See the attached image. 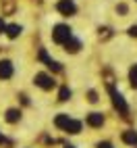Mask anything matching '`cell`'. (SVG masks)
I'll use <instances>...</instances> for the list:
<instances>
[{
  "label": "cell",
  "mask_w": 137,
  "mask_h": 148,
  "mask_svg": "<svg viewBox=\"0 0 137 148\" xmlns=\"http://www.w3.org/2000/svg\"><path fill=\"white\" fill-rule=\"evenodd\" d=\"M108 92H110V98H112V106H114V108H116V111H119L123 117H127V115H129V106H127L123 94H121V92H116L112 86L108 88Z\"/></svg>",
  "instance_id": "obj_1"
},
{
  "label": "cell",
  "mask_w": 137,
  "mask_h": 148,
  "mask_svg": "<svg viewBox=\"0 0 137 148\" xmlns=\"http://www.w3.org/2000/svg\"><path fill=\"white\" fill-rule=\"evenodd\" d=\"M52 40L56 42V44H66L68 40H71V27L68 25H56L54 29H52Z\"/></svg>",
  "instance_id": "obj_2"
},
{
  "label": "cell",
  "mask_w": 137,
  "mask_h": 148,
  "mask_svg": "<svg viewBox=\"0 0 137 148\" xmlns=\"http://www.w3.org/2000/svg\"><path fill=\"white\" fill-rule=\"evenodd\" d=\"M56 8H58V13H62L64 17H71V15L77 13V6H75L73 0H58Z\"/></svg>",
  "instance_id": "obj_3"
},
{
  "label": "cell",
  "mask_w": 137,
  "mask_h": 148,
  "mask_svg": "<svg viewBox=\"0 0 137 148\" xmlns=\"http://www.w3.org/2000/svg\"><path fill=\"white\" fill-rule=\"evenodd\" d=\"M33 82H35V86H40L42 90H52V88L56 86V82L52 79L50 75H46V73H37Z\"/></svg>",
  "instance_id": "obj_4"
},
{
  "label": "cell",
  "mask_w": 137,
  "mask_h": 148,
  "mask_svg": "<svg viewBox=\"0 0 137 148\" xmlns=\"http://www.w3.org/2000/svg\"><path fill=\"white\" fill-rule=\"evenodd\" d=\"M40 61H44V63H46V67H48V69H52L54 73H60V71H62L60 63L54 61V58H50V56L46 54V50H40Z\"/></svg>",
  "instance_id": "obj_5"
},
{
  "label": "cell",
  "mask_w": 137,
  "mask_h": 148,
  "mask_svg": "<svg viewBox=\"0 0 137 148\" xmlns=\"http://www.w3.org/2000/svg\"><path fill=\"white\" fill-rule=\"evenodd\" d=\"M13 77V63L11 61H0V79Z\"/></svg>",
  "instance_id": "obj_6"
},
{
  "label": "cell",
  "mask_w": 137,
  "mask_h": 148,
  "mask_svg": "<svg viewBox=\"0 0 137 148\" xmlns=\"http://www.w3.org/2000/svg\"><path fill=\"white\" fill-rule=\"evenodd\" d=\"M87 125L90 127H102L104 125V115L102 113H90L87 115Z\"/></svg>",
  "instance_id": "obj_7"
},
{
  "label": "cell",
  "mask_w": 137,
  "mask_h": 148,
  "mask_svg": "<svg viewBox=\"0 0 137 148\" xmlns=\"http://www.w3.org/2000/svg\"><path fill=\"white\" fill-rule=\"evenodd\" d=\"M64 132H68V134H79V132H81V121H75V119H71V121L66 123Z\"/></svg>",
  "instance_id": "obj_8"
},
{
  "label": "cell",
  "mask_w": 137,
  "mask_h": 148,
  "mask_svg": "<svg viewBox=\"0 0 137 148\" xmlns=\"http://www.w3.org/2000/svg\"><path fill=\"white\" fill-rule=\"evenodd\" d=\"M123 142L125 144H131V146H137V132H125L123 134Z\"/></svg>",
  "instance_id": "obj_9"
},
{
  "label": "cell",
  "mask_w": 137,
  "mask_h": 148,
  "mask_svg": "<svg viewBox=\"0 0 137 148\" xmlns=\"http://www.w3.org/2000/svg\"><path fill=\"white\" fill-rule=\"evenodd\" d=\"M21 119V111H17V108H8L6 111V121L8 123H17Z\"/></svg>",
  "instance_id": "obj_10"
},
{
  "label": "cell",
  "mask_w": 137,
  "mask_h": 148,
  "mask_svg": "<svg viewBox=\"0 0 137 148\" xmlns=\"http://www.w3.org/2000/svg\"><path fill=\"white\" fill-rule=\"evenodd\" d=\"M6 36L15 40L17 36H21V25H6Z\"/></svg>",
  "instance_id": "obj_11"
},
{
  "label": "cell",
  "mask_w": 137,
  "mask_h": 148,
  "mask_svg": "<svg viewBox=\"0 0 137 148\" xmlns=\"http://www.w3.org/2000/svg\"><path fill=\"white\" fill-rule=\"evenodd\" d=\"M98 38H100L102 42L110 40V38H112V29L110 27H100V29H98Z\"/></svg>",
  "instance_id": "obj_12"
},
{
  "label": "cell",
  "mask_w": 137,
  "mask_h": 148,
  "mask_svg": "<svg viewBox=\"0 0 137 148\" xmlns=\"http://www.w3.org/2000/svg\"><path fill=\"white\" fill-rule=\"evenodd\" d=\"M64 46H66V52H71V54L79 52V48H81V44L77 42V40H73V38H71V40H68V42H66Z\"/></svg>",
  "instance_id": "obj_13"
},
{
  "label": "cell",
  "mask_w": 137,
  "mask_h": 148,
  "mask_svg": "<svg viewBox=\"0 0 137 148\" xmlns=\"http://www.w3.org/2000/svg\"><path fill=\"white\" fill-rule=\"evenodd\" d=\"M68 121H71V117H68V115H58L56 119H54V125H56V127H60V130H64Z\"/></svg>",
  "instance_id": "obj_14"
},
{
  "label": "cell",
  "mask_w": 137,
  "mask_h": 148,
  "mask_svg": "<svg viewBox=\"0 0 137 148\" xmlns=\"http://www.w3.org/2000/svg\"><path fill=\"white\" fill-rule=\"evenodd\" d=\"M68 98H71V90H68L66 86H62L60 92H58V100H60V102H66Z\"/></svg>",
  "instance_id": "obj_15"
},
{
  "label": "cell",
  "mask_w": 137,
  "mask_h": 148,
  "mask_svg": "<svg viewBox=\"0 0 137 148\" xmlns=\"http://www.w3.org/2000/svg\"><path fill=\"white\" fill-rule=\"evenodd\" d=\"M15 11V2L13 0H4V4H2V15H11Z\"/></svg>",
  "instance_id": "obj_16"
},
{
  "label": "cell",
  "mask_w": 137,
  "mask_h": 148,
  "mask_svg": "<svg viewBox=\"0 0 137 148\" xmlns=\"http://www.w3.org/2000/svg\"><path fill=\"white\" fill-rule=\"evenodd\" d=\"M129 82H131L133 88H137V65L131 67V71H129Z\"/></svg>",
  "instance_id": "obj_17"
},
{
  "label": "cell",
  "mask_w": 137,
  "mask_h": 148,
  "mask_svg": "<svg viewBox=\"0 0 137 148\" xmlns=\"http://www.w3.org/2000/svg\"><path fill=\"white\" fill-rule=\"evenodd\" d=\"M104 79H106V84H108V88H110V86L114 84V75H112L110 71H106V73H104Z\"/></svg>",
  "instance_id": "obj_18"
},
{
  "label": "cell",
  "mask_w": 137,
  "mask_h": 148,
  "mask_svg": "<svg viewBox=\"0 0 137 148\" xmlns=\"http://www.w3.org/2000/svg\"><path fill=\"white\" fill-rule=\"evenodd\" d=\"M129 36L137 38V25H131V27H129Z\"/></svg>",
  "instance_id": "obj_19"
},
{
  "label": "cell",
  "mask_w": 137,
  "mask_h": 148,
  "mask_svg": "<svg viewBox=\"0 0 137 148\" xmlns=\"http://www.w3.org/2000/svg\"><path fill=\"white\" fill-rule=\"evenodd\" d=\"M116 11H119L121 15H125L127 13V4H119V6H116Z\"/></svg>",
  "instance_id": "obj_20"
},
{
  "label": "cell",
  "mask_w": 137,
  "mask_h": 148,
  "mask_svg": "<svg viewBox=\"0 0 137 148\" xmlns=\"http://www.w3.org/2000/svg\"><path fill=\"white\" fill-rule=\"evenodd\" d=\"M87 96H90V102H98V94L96 92H90Z\"/></svg>",
  "instance_id": "obj_21"
},
{
  "label": "cell",
  "mask_w": 137,
  "mask_h": 148,
  "mask_svg": "<svg viewBox=\"0 0 137 148\" xmlns=\"http://www.w3.org/2000/svg\"><path fill=\"white\" fill-rule=\"evenodd\" d=\"M2 32H6V23H4V19L0 17V34H2Z\"/></svg>",
  "instance_id": "obj_22"
},
{
  "label": "cell",
  "mask_w": 137,
  "mask_h": 148,
  "mask_svg": "<svg viewBox=\"0 0 137 148\" xmlns=\"http://www.w3.org/2000/svg\"><path fill=\"white\" fill-rule=\"evenodd\" d=\"M98 148H112L110 142H102V144H98Z\"/></svg>",
  "instance_id": "obj_23"
},
{
  "label": "cell",
  "mask_w": 137,
  "mask_h": 148,
  "mask_svg": "<svg viewBox=\"0 0 137 148\" xmlns=\"http://www.w3.org/2000/svg\"><path fill=\"white\" fill-rule=\"evenodd\" d=\"M64 148H75V146H64Z\"/></svg>",
  "instance_id": "obj_24"
}]
</instances>
